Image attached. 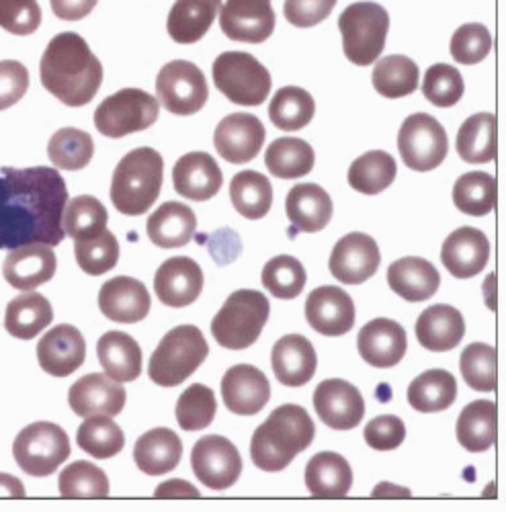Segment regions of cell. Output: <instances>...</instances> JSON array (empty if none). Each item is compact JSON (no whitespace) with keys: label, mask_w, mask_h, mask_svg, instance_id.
<instances>
[{"label":"cell","mask_w":506,"mask_h":512,"mask_svg":"<svg viewBox=\"0 0 506 512\" xmlns=\"http://www.w3.org/2000/svg\"><path fill=\"white\" fill-rule=\"evenodd\" d=\"M68 187L56 168L0 166V248L58 246Z\"/></svg>","instance_id":"cell-1"},{"label":"cell","mask_w":506,"mask_h":512,"mask_svg":"<svg viewBox=\"0 0 506 512\" xmlns=\"http://www.w3.org/2000/svg\"><path fill=\"white\" fill-rule=\"evenodd\" d=\"M44 89L68 107L89 105L101 89L103 66L89 44L74 31L58 33L41 56Z\"/></svg>","instance_id":"cell-2"},{"label":"cell","mask_w":506,"mask_h":512,"mask_svg":"<svg viewBox=\"0 0 506 512\" xmlns=\"http://www.w3.org/2000/svg\"><path fill=\"white\" fill-rule=\"evenodd\" d=\"M316 437V426L302 406L285 404L271 412L250 441V457L263 472H281L295 455L306 451Z\"/></svg>","instance_id":"cell-3"},{"label":"cell","mask_w":506,"mask_h":512,"mask_svg":"<svg viewBox=\"0 0 506 512\" xmlns=\"http://www.w3.org/2000/svg\"><path fill=\"white\" fill-rule=\"evenodd\" d=\"M164 181V160L154 148L125 154L111 179V201L123 216H142L158 199Z\"/></svg>","instance_id":"cell-4"},{"label":"cell","mask_w":506,"mask_h":512,"mask_svg":"<svg viewBox=\"0 0 506 512\" xmlns=\"http://www.w3.org/2000/svg\"><path fill=\"white\" fill-rule=\"evenodd\" d=\"M209 347L197 326L185 324L166 332L148 363V375L162 388H177L207 359Z\"/></svg>","instance_id":"cell-5"},{"label":"cell","mask_w":506,"mask_h":512,"mask_svg":"<svg viewBox=\"0 0 506 512\" xmlns=\"http://www.w3.org/2000/svg\"><path fill=\"white\" fill-rule=\"evenodd\" d=\"M271 304L255 289H240L232 293L212 322L216 343L230 351H242L255 345L267 320Z\"/></svg>","instance_id":"cell-6"},{"label":"cell","mask_w":506,"mask_h":512,"mask_svg":"<svg viewBox=\"0 0 506 512\" xmlns=\"http://www.w3.org/2000/svg\"><path fill=\"white\" fill-rule=\"evenodd\" d=\"M339 29L347 60L357 66H371L386 48L390 15L382 5L363 0L341 13Z\"/></svg>","instance_id":"cell-7"},{"label":"cell","mask_w":506,"mask_h":512,"mask_svg":"<svg viewBox=\"0 0 506 512\" xmlns=\"http://www.w3.org/2000/svg\"><path fill=\"white\" fill-rule=\"evenodd\" d=\"M216 89L232 103L242 107H257L271 93L269 70L246 52H224L212 66Z\"/></svg>","instance_id":"cell-8"},{"label":"cell","mask_w":506,"mask_h":512,"mask_svg":"<svg viewBox=\"0 0 506 512\" xmlns=\"http://www.w3.org/2000/svg\"><path fill=\"white\" fill-rule=\"evenodd\" d=\"M13 455L25 474L46 478L70 457V441L62 426L54 422H33L17 435Z\"/></svg>","instance_id":"cell-9"},{"label":"cell","mask_w":506,"mask_h":512,"mask_svg":"<svg viewBox=\"0 0 506 512\" xmlns=\"http://www.w3.org/2000/svg\"><path fill=\"white\" fill-rule=\"evenodd\" d=\"M160 115L156 97L142 89H123L107 97L95 111V127L105 138H123L148 130Z\"/></svg>","instance_id":"cell-10"},{"label":"cell","mask_w":506,"mask_h":512,"mask_svg":"<svg viewBox=\"0 0 506 512\" xmlns=\"http://www.w3.org/2000/svg\"><path fill=\"white\" fill-rule=\"evenodd\" d=\"M447 134L429 113H414L404 119L398 134V150L404 164L418 173H427L443 164L447 156Z\"/></svg>","instance_id":"cell-11"},{"label":"cell","mask_w":506,"mask_h":512,"mask_svg":"<svg viewBox=\"0 0 506 512\" xmlns=\"http://www.w3.org/2000/svg\"><path fill=\"white\" fill-rule=\"evenodd\" d=\"M156 95L166 111L175 115H195L209 99V87L203 72L187 62L175 60L160 68Z\"/></svg>","instance_id":"cell-12"},{"label":"cell","mask_w":506,"mask_h":512,"mask_svg":"<svg viewBox=\"0 0 506 512\" xmlns=\"http://www.w3.org/2000/svg\"><path fill=\"white\" fill-rule=\"evenodd\" d=\"M191 465L197 480L212 490H228L242 474V459L234 443L220 435L199 439L191 451Z\"/></svg>","instance_id":"cell-13"},{"label":"cell","mask_w":506,"mask_h":512,"mask_svg":"<svg viewBox=\"0 0 506 512\" xmlns=\"http://www.w3.org/2000/svg\"><path fill=\"white\" fill-rule=\"evenodd\" d=\"M265 136V125L259 117L248 113H230L216 127L214 146L226 162L246 164L259 156Z\"/></svg>","instance_id":"cell-14"},{"label":"cell","mask_w":506,"mask_h":512,"mask_svg":"<svg viewBox=\"0 0 506 512\" xmlns=\"http://www.w3.org/2000/svg\"><path fill=\"white\" fill-rule=\"evenodd\" d=\"M379 263L382 254L377 242L363 232H351L336 242L328 267L334 279L345 285H359L377 273Z\"/></svg>","instance_id":"cell-15"},{"label":"cell","mask_w":506,"mask_h":512,"mask_svg":"<svg viewBox=\"0 0 506 512\" xmlns=\"http://www.w3.org/2000/svg\"><path fill=\"white\" fill-rule=\"evenodd\" d=\"M314 408L320 420L334 431H351L365 416L361 392L345 379H326L314 392Z\"/></svg>","instance_id":"cell-16"},{"label":"cell","mask_w":506,"mask_h":512,"mask_svg":"<svg viewBox=\"0 0 506 512\" xmlns=\"http://www.w3.org/2000/svg\"><path fill=\"white\" fill-rule=\"evenodd\" d=\"M220 9V27L232 41L263 44L275 29L271 0H226Z\"/></svg>","instance_id":"cell-17"},{"label":"cell","mask_w":506,"mask_h":512,"mask_svg":"<svg viewBox=\"0 0 506 512\" xmlns=\"http://www.w3.org/2000/svg\"><path fill=\"white\" fill-rule=\"evenodd\" d=\"M203 291V271L189 256H173L154 275V293L168 308H187Z\"/></svg>","instance_id":"cell-18"},{"label":"cell","mask_w":506,"mask_h":512,"mask_svg":"<svg viewBox=\"0 0 506 512\" xmlns=\"http://www.w3.org/2000/svg\"><path fill=\"white\" fill-rule=\"evenodd\" d=\"M128 394H125L121 381L109 377L107 373H89L78 379L68 392V404L78 416H117Z\"/></svg>","instance_id":"cell-19"},{"label":"cell","mask_w":506,"mask_h":512,"mask_svg":"<svg viewBox=\"0 0 506 512\" xmlns=\"http://www.w3.org/2000/svg\"><path fill=\"white\" fill-rule=\"evenodd\" d=\"M306 320L324 336H343L355 326V304L345 289L324 285L308 295Z\"/></svg>","instance_id":"cell-20"},{"label":"cell","mask_w":506,"mask_h":512,"mask_svg":"<svg viewBox=\"0 0 506 512\" xmlns=\"http://www.w3.org/2000/svg\"><path fill=\"white\" fill-rule=\"evenodd\" d=\"M222 398L230 412L240 416L259 414L271 400V383L255 365H236L222 379Z\"/></svg>","instance_id":"cell-21"},{"label":"cell","mask_w":506,"mask_h":512,"mask_svg":"<svg viewBox=\"0 0 506 512\" xmlns=\"http://www.w3.org/2000/svg\"><path fill=\"white\" fill-rule=\"evenodd\" d=\"M87 359V345L78 328L60 324L50 328L37 345L39 367L52 377H68Z\"/></svg>","instance_id":"cell-22"},{"label":"cell","mask_w":506,"mask_h":512,"mask_svg":"<svg viewBox=\"0 0 506 512\" xmlns=\"http://www.w3.org/2000/svg\"><path fill=\"white\" fill-rule=\"evenodd\" d=\"M58 259L48 244H25L9 252L3 265L7 283L19 291H35L39 285L54 279Z\"/></svg>","instance_id":"cell-23"},{"label":"cell","mask_w":506,"mask_h":512,"mask_svg":"<svg viewBox=\"0 0 506 512\" xmlns=\"http://www.w3.org/2000/svg\"><path fill=\"white\" fill-rule=\"evenodd\" d=\"M150 306L152 300L146 285L132 277L109 279L99 291V310L105 318L119 324L142 322Z\"/></svg>","instance_id":"cell-24"},{"label":"cell","mask_w":506,"mask_h":512,"mask_svg":"<svg viewBox=\"0 0 506 512\" xmlns=\"http://www.w3.org/2000/svg\"><path fill=\"white\" fill-rule=\"evenodd\" d=\"M406 332L404 328L390 320L377 318L365 324L357 336V349L365 363L371 367L388 369L398 365L406 355Z\"/></svg>","instance_id":"cell-25"},{"label":"cell","mask_w":506,"mask_h":512,"mask_svg":"<svg viewBox=\"0 0 506 512\" xmlns=\"http://www.w3.org/2000/svg\"><path fill=\"white\" fill-rule=\"evenodd\" d=\"M175 191L191 201H207L220 193L224 175L218 162L207 152H189L173 168Z\"/></svg>","instance_id":"cell-26"},{"label":"cell","mask_w":506,"mask_h":512,"mask_svg":"<svg viewBox=\"0 0 506 512\" xmlns=\"http://www.w3.org/2000/svg\"><path fill=\"white\" fill-rule=\"evenodd\" d=\"M490 259V242L478 228H459L447 236L441 248V261L445 269L457 279H470L478 275Z\"/></svg>","instance_id":"cell-27"},{"label":"cell","mask_w":506,"mask_h":512,"mask_svg":"<svg viewBox=\"0 0 506 512\" xmlns=\"http://www.w3.org/2000/svg\"><path fill=\"white\" fill-rule=\"evenodd\" d=\"M271 365L275 377L287 388H302L314 377L318 359L310 340L302 334H287L279 338L273 353Z\"/></svg>","instance_id":"cell-28"},{"label":"cell","mask_w":506,"mask_h":512,"mask_svg":"<svg viewBox=\"0 0 506 512\" xmlns=\"http://www.w3.org/2000/svg\"><path fill=\"white\" fill-rule=\"evenodd\" d=\"M306 486L314 498H345L353 486V469L343 455L322 451L306 465Z\"/></svg>","instance_id":"cell-29"},{"label":"cell","mask_w":506,"mask_h":512,"mask_svg":"<svg viewBox=\"0 0 506 512\" xmlns=\"http://www.w3.org/2000/svg\"><path fill=\"white\" fill-rule=\"evenodd\" d=\"M285 213L300 232H320L332 218V199L320 185L300 183L287 193Z\"/></svg>","instance_id":"cell-30"},{"label":"cell","mask_w":506,"mask_h":512,"mask_svg":"<svg viewBox=\"0 0 506 512\" xmlns=\"http://www.w3.org/2000/svg\"><path fill=\"white\" fill-rule=\"evenodd\" d=\"M388 285L406 302H425L439 291V271L420 256H406L390 265Z\"/></svg>","instance_id":"cell-31"},{"label":"cell","mask_w":506,"mask_h":512,"mask_svg":"<svg viewBox=\"0 0 506 512\" xmlns=\"http://www.w3.org/2000/svg\"><path fill=\"white\" fill-rule=\"evenodd\" d=\"M463 334H466V322L461 312L451 306H431L416 320V338L427 351L445 353L453 351Z\"/></svg>","instance_id":"cell-32"},{"label":"cell","mask_w":506,"mask_h":512,"mask_svg":"<svg viewBox=\"0 0 506 512\" xmlns=\"http://www.w3.org/2000/svg\"><path fill=\"white\" fill-rule=\"evenodd\" d=\"M183 443L179 435L171 429H152L142 435L134 447V459L140 472L146 476L171 474L181 463Z\"/></svg>","instance_id":"cell-33"},{"label":"cell","mask_w":506,"mask_h":512,"mask_svg":"<svg viewBox=\"0 0 506 512\" xmlns=\"http://www.w3.org/2000/svg\"><path fill=\"white\" fill-rule=\"evenodd\" d=\"M146 230L154 246L181 248L191 242L197 230V218L191 207L179 201H168L148 218Z\"/></svg>","instance_id":"cell-34"},{"label":"cell","mask_w":506,"mask_h":512,"mask_svg":"<svg viewBox=\"0 0 506 512\" xmlns=\"http://www.w3.org/2000/svg\"><path fill=\"white\" fill-rule=\"evenodd\" d=\"M461 447L470 453H484L498 439V408L490 400H476L461 410L455 426Z\"/></svg>","instance_id":"cell-35"},{"label":"cell","mask_w":506,"mask_h":512,"mask_svg":"<svg viewBox=\"0 0 506 512\" xmlns=\"http://www.w3.org/2000/svg\"><path fill=\"white\" fill-rule=\"evenodd\" d=\"M220 7L222 0H177L168 13V35L177 44H195L214 25Z\"/></svg>","instance_id":"cell-36"},{"label":"cell","mask_w":506,"mask_h":512,"mask_svg":"<svg viewBox=\"0 0 506 512\" xmlns=\"http://www.w3.org/2000/svg\"><path fill=\"white\" fill-rule=\"evenodd\" d=\"M455 148L461 160L484 164L498 154V121L494 113H478L463 121L457 132Z\"/></svg>","instance_id":"cell-37"},{"label":"cell","mask_w":506,"mask_h":512,"mask_svg":"<svg viewBox=\"0 0 506 512\" xmlns=\"http://www.w3.org/2000/svg\"><path fill=\"white\" fill-rule=\"evenodd\" d=\"M97 355L105 373L121 383L134 381L142 373V349L130 334L119 330L105 332L99 338Z\"/></svg>","instance_id":"cell-38"},{"label":"cell","mask_w":506,"mask_h":512,"mask_svg":"<svg viewBox=\"0 0 506 512\" xmlns=\"http://www.w3.org/2000/svg\"><path fill=\"white\" fill-rule=\"evenodd\" d=\"M52 320L54 310L48 297L35 291H25L23 295H17L13 302H9L5 314V328L15 338L31 340L39 332H44L52 324Z\"/></svg>","instance_id":"cell-39"},{"label":"cell","mask_w":506,"mask_h":512,"mask_svg":"<svg viewBox=\"0 0 506 512\" xmlns=\"http://www.w3.org/2000/svg\"><path fill=\"white\" fill-rule=\"evenodd\" d=\"M314 162V148L300 138H279L265 152V164L269 173L285 181L310 175Z\"/></svg>","instance_id":"cell-40"},{"label":"cell","mask_w":506,"mask_h":512,"mask_svg":"<svg viewBox=\"0 0 506 512\" xmlns=\"http://www.w3.org/2000/svg\"><path fill=\"white\" fill-rule=\"evenodd\" d=\"M457 398V381L445 369L418 375L408 388V404L418 412H443Z\"/></svg>","instance_id":"cell-41"},{"label":"cell","mask_w":506,"mask_h":512,"mask_svg":"<svg viewBox=\"0 0 506 512\" xmlns=\"http://www.w3.org/2000/svg\"><path fill=\"white\" fill-rule=\"evenodd\" d=\"M230 199L240 216L246 220H261L273 205L271 181L257 170H244L230 183Z\"/></svg>","instance_id":"cell-42"},{"label":"cell","mask_w":506,"mask_h":512,"mask_svg":"<svg viewBox=\"0 0 506 512\" xmlns=\"http://www.w3.org/2000/svg\"><path fill=\"white\" fill-rule=\"evenodd\" d=\"M396 173L394 156L384 150H371L351 164L349 185L363 195H377L394 183Z\"/></svg>","instance_id":"cell-43"},{"label":"cell","mask_w":506,"mask_h":512,"mask_svg":"<svg viewBox=\"0 0 506 512\" xmlns=\"http://www.w3.org/2000/svg\"><path fill=\"white\" fill-rule=\"evenodd\" d=\"M453 203L466 216H488L498 203L496 179L488 173H468L459 177L453 185Z\"/></svg>","instance_id":"cell-44"},{"label":"cell","mask_w":506,"mask_h":512,"mask_svg":"<svg viewBox=\"0 0 506 512\" xmlns=\"http://www.w3.org/2000/svg\"><path fill=\"white\" fill-rule=\"evenodd\" d=\"M316 103L300 87H285L275 93L269 105V117L281 132H298L314 119Z\"/></svg>","instance_id":"cell-45"},{"label":"cell","mask_w":506,"mask_h":512,"mask_svg":"<svg viewBox=\"0 0 506 512\" xmlns=\"http://www.w3.org/2000/svg\"><path fill=\"white\" fill-rule=\"evenodd\" d=\"M373 87L386 99H402L418 87V66L408 56L382 58L373 68Z\"/></svg>","instance_id":"cell-46"},{"label":"cell","mask_w":506,"mask_h":512,"mask_svg":"<svg viewBox=\"0 0 506 512\" xmlns=\"http://www.w3.org/2000/svg\"><path fill=\"white\" fill-rule=\"evenodd\" d=\"M107 222L109 216L105 205L91 195L70 199L62 216V228L72 240H89L101 234L107 230Z\"/></svg>","instance_id":"cell-47"},{"label":"cell","mask_w":506,"mask_h":512,"mask_svg":"<svg viewBox=\"0 0 506 512\" xmlns=\"http://www.w3.org/2000/svg\"><path fill=\"white\" fill-rule=\"evenodd\" d=\"M76 443L95 459H111L121 453L125 435L111 416H89L76 433Z\"/></svg>","instance_id":"cell-48"},{"label":"cell","mask_w":506,"mask_h":512,"mask_svg":"<svg viewBox=\"0 0 506 512\" xmlns=\"http://www.w3.org/2000/svg\"><path fill=\"white\" fill-rule=\"evenodd\" d=\"M48 154L52 164L64 170H82L95 156V142L91 134L76 130V127H64L50 138Z\"/></svg>","instance_id":"cell-49"},{"label":"cell","mask_w":506,"mask_h":512,"mask_svg":"<svg viewBox=\"0 0 506 512\" xmlns=\"http://www.w3.org/2000/svg\"><path fill=\"white\" fill-rule=\"evenodd\" d=\"M62 498H107L109 480L103 469L91 461H74L70 463L58 480Z\"/></svg>","instance_id":"cell-50"},{"label":"cell","mask_w":506,"mask_h":512,"mask_svg":"<svg viewBox=\"0 0 506 512\" xmlns=\"http://www.w3.org/2000/svg\"><path fill=\"white\" fill-rule=\"evenodd\" d=\"M461 375L476 392H496L498 388V355L484 343L468 345L459 359Z\"/></svg>","instance_id":"cell-51"},{"label":"cell","mask_w":506,"mask_h":512,"mask_svg":"<svg viewBox=\"0 0 506 512\" xmlns=\"http://www.w3.org/2000/svg\"><path fill=\"white\" fill-rule=\"evenodd\" d=\"M261 281L277 300H295L304 291L308 275L298 259H293L289 254H281L265 265Z\"/></svg>","instance_id":"cell-52"},{"label":"cell","mask_w":506,"mask_h":512,"mask_svg":"<svg viewBox=\"0 0 506 512\" xmlns=\"http://www.w3.org/2000/svg\"><path fill=\"white\" fill-rule=\"evenodd\" d=\"M74 254L78 267L84 273L99 277L117 265L119 244L109 230H103L89 240H74Z\"/></svg>","instance_id":"cell-53"},{"label":"cell","mask_w":506,"mask_h":512,"mask_svg":"<svg viewBox=\"0 0 506 512\" xmlns=\"http://www.w3.org/2000/svg\"><path fill=\"white\" fill-rule=\"evenodd\" d=\"M216 410L218 402L214 390H209L203 383H193L177 402V420L183 431H201L214 422Z\"/></svg>","instance_id":"cell-54"},{"label":"cell","mask_w":506,"mask_h":512,"mask_svg":"<svg viewBox=\"0 0 506 512\" xmlns=\"http://www.w3.org/2000/svg\"><path fill=\"white\" fill-rule=\"evenodd\" d=\"M463 78L455 66L435 64L427 70L423 80V95L435 107H453L463 97Z\"/></svg>","instance_id":"cell-55"},{"label":"cell","mask_w":506,"mask_h":512,"mask_svg":"<svg viewBox=\"0 0 506 512\" xmlns=\"http://www.w3.org/2000/svg\"><path fill=\"white\" fill-rule=\"evenodd\" d=\"M492 50V35L482 23L461 25L451 37V56L463 66H472L488 58Z\"/></svg>","instance_id":"cell-56"},{"label":"cell","mask_w":506,"mask_h":512,"mask_svg":"<svg viewBox=\"0 0 506 512\" xmlns=\"http://www.w3.org/2000/svg\"><path fill=\"white\" fill-rule=\"evenodd\" d=\"M41 25L37 0H0V27L15 35H31Z\"/></svg>","instance_id":"cell-57"},{"label":"cell","mask_w":506,"mask_h":512,"mask_svg":"<svg viewBox=\"0 0 506 512\" xmlns=\"http://www.w3.org/2000/svg\"><path fill=\"white\" fill-rule=\"evenodd\" d=\"M406 439V426L398 416H377L365 426V443L375 451L398 449Z\"/></svg>","instance_id":"cell-58"},{"label":"cell","mask_w":506,"mask_h":512,"mask_svg":"<svg viewBox=\"0 0 506 512\" xmlns=\"http://www.w3.org/2000/svg\"><path fill=\"white\" fill-rule=\"evenodd\" d=\"M29 89V72L17 60L0 62V111L17 105Z\"/></svg>","instance_id":"cell-59"},{"label":"cell","mask_w":506,"mask_h":512,"mask_svg":"<svg viewBox=\"0 0 506 512\" xmlns=\"http://www.w3.org/2000/svg\"><path fill=\"white\" fill-rule=\"evenodd\" d=\"M339 0H285L283 15L295 27L320 25L336 7Z\"/></svg>","instance_id":"cell-60"},{"label":"cell","mask_w":506,"mask_h":512,"mask_svg":"<svg viewBox=\"0 0 506 512\" xmlns=\"http://www.w3.org/2000/svg\"><path fill=\"white\" fill-rule=\"evenodd\" d=\"M99 0H50L52 11L62 21H80L89 17Z\"/></svg>","instance_id":"cell-61"},{"label":"cell","mask_w":506,"mask_h":512,"mask_svg":"<svg viewBox=\"0 0 506 512\" xmlns=\"http://www.w3.org/2000/svg\"><path fill=\"white\" fill-rule=\"evenodd\" d=\"M156 498H199V490L185 482V480H171V482H164L156 488L154 492Z\"/></svg>","instance_id":"cell-62"},{"label":"cell","mask_w":506,"mask_h":512,"mask_svg":"<svg viewBox=\"0 0 506 512\" xmlns=\"http://www.w3.org/2000/svg\"><path fill=\"white\" fill-rule=\"evenodd\" d=\"M0 498H25L23 482L9 474H0Z\"/></svg>","instance_id":"cell-63"},{"label":"cell","mask_w":506,"mask_h":512,"mask_svg":"<svg viewBox=\"0 0 506 512\" xmlns=\"http://www.w3.org/2000/svg\"><path fill=\"white\" fill-rule=\"evenodd\" d=\"M373 498H410L412 492L408 488H398V486H392V484H379L375 486Z\"/></svg>","instance_id":"cell-64"}]
</instances>
